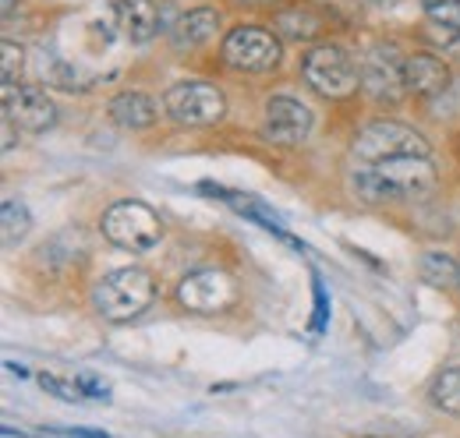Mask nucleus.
Masks as SVG:
<instances>
[{
	"label": "nucleus",
	"mask_w": 460,
	"mask_h": 438,
	"mask_svg": "<svg viewBox=\"0 0 460 438\" xmlns=\"http://www.w3.org/2000/svg\"><path fill=\"white\" fill-rule=\"evenodd\" d=\"M326 319H330V304H326V290H323V283H319V276H315V322H312V328L323 332V328H326Z\"/></svg>",
	"instance_id": "25"
},
{
	"label": "nucleus",
	"mask_w": 460,
	"mask_h": 438,
	"mask_svg": "<svg viewBox=\"0 0 460 438\" xmlns=\"http://www.w3.org/2000/svg\"><path fill=\"white\" fill-rule=\"evenodd\" d=\"M237 4H255V7H262V4H277V0H237Z\"/></svg>",
	"instance_id": "28"
},
{
	"label": "nucleus",
	"mask_w": 460,
	"mask_h": 438,
	"mask_svg": "<svg viewBox=\"0 0 460 438\" xmlns=\"http://www.w3.org/2000/svg\"><path fill=\"white\" fill-rule=\"evenodd\" d=\"M177 301L184 311L195 315H220L237 301V286L227 273L220 269H199V273L184 276L177 283Z\"/></svg>",
	"instance_id": "8"
},
{
	"label": "nucleus",
	"mask_w": 460,
	"mask_h": 438,
	"mask_svg": "<svg viewBox=\"0 0 460 438\" xmlns=\"http://www.w3.org/2000/svg\"><path fill=\"white\" fill-rule=\"evenodd\" d=\"M107 113H111V120H114L117 127H124V131H146V127L156 124L160 107L146 92H120V96L111 100Z\"/></svg>",
	"instance_id": "15"
},
{
	"label": "nucleus",
	"mask_w": 460,
	"mask_h": 438,
	"mask_svg": "<svg viewBox=\"0 0 460 438\" xmlns=\"http://www.w3.org/2000/svg\"><path fill=\"white\" fill-rule=\"evenodd\" d=\"M0 226H4V248H14V244H22L29 237L32 216H29V209H25L22 198H4V206H0Z\"/></svg>",
	"instance_id": "18"
},
{
	"label": "nucleus",
	"mask_w": 460,
	"mask_h": 438,
	"mask_svg": "<svg viewBox=\"0 0 460 438\" xmlns=\"http://www.w3.org/2000/svg\"><path fill=\"white\" fill-rule=\"evenodd\" d=\"M273 25H277V32L284 39H290V43H308V39L323 36L326 18L315 7H308V4H288L284 11H277Z\"/></svg>",
	"instance_id": "16"
},
{
	"label": "nucleus",
	"mask_w": 460,
	"mask_h": 438,
	"mask_svg": "<svg viewBox=\"0 0 460 438\" xmlns=\"http://www.w3.org/2000/svg\"><path fill=\"white\" fill-rule=\"evenodd\" d=\"M114 18H117L120 36H124L128 43H135V47L156 39L160 29H164V14H160L156 0H117Z\"/></svg>",
	"instance_id": "11"
},
{
	"label": "nucleus",
	"mask_w": 460,
	"mask_h": 438,
	"mask_svg": "<svg viewBox=\"0 0 460 438\" xmlns=\"http://www.w3.org/2000/svg\"><path fill=\"white\" fill-rule=\"evenodd\" d=\"M47 438H111L103 435V432H82V428H75V432H43Z\"/></svg>",
	"instance_id": "26"
},
{
	"label": "nucleus",
	"mask_w": 460,
	"mask_h": 438,
	"mask_svg": "<svg viewBox=\"0 0 460 438\" xmlns=\"http://www.w3.org/2000/svg\"><path fill=\"white\" fill-rule=\"evenodd\" d=\"M350 153L361 160V163H386V160H407V156H429V142L421 131L397 124V120H376L368 127L358 131Z\"/></svg>",
	"instance_id": "3"
},
{
	"label": "nucleus",
	"mask_w": 460,
	"mask_h": 438,
	"mask_svg": "<svg viewBox=\"0 0 460 438\" xmlns=\"http://www.w3.org/2000/svg\"><path fill=\"white\" fill-rule=\"evenodd\" d=\"M4 117L29 135H43L58 124V107L40 85H11L4 89Z\"/></svg>",
	"instance_id": "9"
},
{
	"label": "nucleus",
	"mask_w": 460,
	"mask_h": 438,
	"mask_svg": "<svg viewBox=\"0 0 460 438\" xmlns=\"http://www.w3.org/2000/svg\"><path fill=\"white\" fill-rule=\"evenodd\" d=\"M421 11L429 14V22L436 29L460 39V0H421Z\"/></svg>",
	"instance_id": "19"
},
{
	"label": "nucleus",
	"mask_w": 460,
	"mask_h": 438,
	"mask_svg": "<svg viewBox=\"0 0 460 438\" xmlns=\"http://www.w3.org/2000/svg\"><path fill=\"white\" fill-rule=\"evenodd\" d=\"M206 191H213L224 206H230L234 213H241V216H248V219H255L262 230H270V233H280L284 241H290L288 237V230H284V219L277 216V213H270L259 198H252V195H241V191H227V188H206Z\"/></svg>",
	"instance_id": "17"
},
{
	"label": "nucleus",
	"mask_w": 460,
	"mask_h": 438,
	"mask_svg": "<svg viewBox=\"0 0 460 438\" xmlns=\"http://www.w3.org/2000/svg\"><path fill=\"white\" fill-rule=\"evenodd\" d=\"M361 89L376 100H397L403 89V64H394L390 57L372 54L365 60V71H361Z\"/></svg>",
	"instance_id": "14"
},
{
	"label": "nucleus",
	"mask_w": 460,
	"mask_h": 438,
	"mask_svg": "<svg viewBox=\"0 0 460 438\" xmlns=\"http://www.w3.org/2000/svg\"><path fill=\"white\" fill-rule=\"evenodd\" d=\"M224 60H227L234 71H244V74H266L280 64L284 47L273 32L259 29V25H237L230 29L227 39H224Z\"/></svg>",
	"instance_id": "7"
},
{
	"label": "nucleus",
	"mask_w": 460,
	"mask_h": 438,
	"mask_svg": "<svg viewBox=\"0 0 460 438\" xmlns=\"http://www.w3.org/2000/svg\"><path fill=\"white\" fill-rule=\"evenodd\" d=\"M0 11H4V18H7V14L14 11V0H4V4H0Z\"/></svg>",
	"instance_id": "27"
},
{
	"label": "nucleus",
	"mask_w": 460,
	"mask_h": 438,
	"mask_svg": "<svg viewBox=\"0 0 460 438\" xmlns=\"http://www.w3.org/2000/svg\"><path fill=\"white\" fill-rule=\"evenodd\" d=\"M75 382L82 385V392H85V399H100V403H111V385L100 382L96 375H78Z\"/></svg>",
	"instance_id": "24"
},
{
	"label": "nucleus",
	"mask_w": 460,
	"mask_h": 438,
	"mask_svg": "<svg viewBox=\"0 0 460 438\" xmlns=\"http://www.w3.org/2000/svg\"><path fill=\"white\" fill-rule=\"evenodd\" d=\"M0 82H4V89H11L14 82H18V74H22V64H25V57H22V47H14V43H7L4 39V47H0Z\"/></svg>",
	"instance_id": "22"
},
{
	"label": "nucleus",
	"mask_w": 460,
	"mask_h": 438,
	"mask_svg": "<svg viewBox=\"0 0 460 438\" xmlns=\"http://www.w3.org/2000/svg\"><path fill=\"white\" fill-rule=\"evenodd\" d=\"M457 273H460V262H454V258L443 255V251H429V255L421 258V276H425V283H432V286H450V283H457Z\"/></svg>",
	"instance_id": "20"
},
{
	"label": "nucleus",
	"mask_w": 460,
	"mask_h": 438,
	"mask_svg": "<svg viewBox=\"0 0 460 438\" xmlns=\"http://www.w3.org/2000/svg\"><path fill=\"white\" fill-rule=\"evenodd\" d=\"M40 385H43L47 392H54L58 399H64V403H82V399H85L82 385L75 382V379H58V375H40Z\"/></svg>",
	"instance_id": "23"
},
{
	"label": "nucleus",
	"mask_w": 460,
	"mask_h": 438,
	"mask_svg": "<svg viewBox=\"0 0 460 438\" xmlns=\"http://www.w3.org/2000/svg\"><path fill=\"white\" fill-rule=\"evenodd\" d=\"M432 403L447 414H457L460 417V368L443 372L436 382H432Z\"/></svg>",
	"instance_id": "21"
},
{
	"label": "nucleus",
	"mask_w": 460,
	"mask_h": 438,
	"mask_svg": "<svg viewBox=\"0 0 460 438\" xmlns=\"http://www.w3.org/2000/svg\"><path fill=\"white\" fill-rule=\"evenodd\" d=\"M164 110L171 120L184 124V127H209V124L224 120L227 100L209 82H177L164 96Z\"/></svg>",
	"instance_id": "6"
},
{
	"label": "nucleus",
	"mask_w": 460,
	"mask_h": 438,
	"mask_svg": "<svg viewBox=\"0 0 460 438\" xmlns=\"http://www.w3.org/2000/svg\"><path fill=\"white\" fill-rule=\"evenodd\" d=\"M156 297V283L142 266H124L107 273L96 290H93V304L107 322H131L135 315H142Z\"/></svg>",
	"instance_id": "2"
},
{
	"label": "nucleus",
	"mask_w": 460,
	"mask_h": 438,
	"mask_svg": "<svg viewBox=\"0 0 460 438\" xmlns=\"http://www.w3.org/2000/svg\"><path fill=\"white\" fill-rule=\"evenodd\" d=\"M457 286H460V273H457Z\"/></svg>",
	"instance_id": "29"
},
{
	"label": "nucleus",
	"mask_w": 460,
	"mask_h": 438,
	"mask_svg": "<svg viewBox=\"0 0 460 438\" xmlns=\"http://www.w3.org/2000/svg\"><path fill=\"white\" fill-rule=\"evenodd\" d=\"M403 89L411 96H421V100H432L439 92L450 89V67L447 60L432 54H411L403 60Z\"/></svg>",
	"instance_id": "12"
},
{
	"label": "nucleus",
	"mask_w": 460,
	"mask_h": 438,
	"mask_svg": "<svg viewBox=\"0 0 460 438\" xmlns=\"http://www.w3.org/2000/svg\"><path fill=\"white\" fill-rule=\"evenodd\" d=\"M312 124H315V117L301 100L273 96L266 103V117H262V138L273 145H301L312 135Z\"/></svg>",
	"instance_id": "10"
},
{
	"label": "nucleus",
	"mask_w": 460,
	"mask_h": 438,
	"mask_svg": "<svg viewBox=\"0 0 460 438\" xmlns=\"http://www.w3.org/2000/svg\"><path fill=\"white\" fill-rule=\"evenodd\" d=\"M103 237L124 251L142 255V251H153L160 244L164 223L146 202H114L103 213Z\"/></svg>",
	"instance_id": "4"
},
{
	"label": "nucleus",
	"mask_w": 460,
	"mask_h": 438,
	"mask_svg": "<svg viewBox=\"0 0 460 438\" xmlns=\"http://www.w3.org/2000/svg\"><path fill=\"white\" fill-rule=\"evenodd\" d=\"M220 29V11L213 7H195L188 14H181L171 29L173 50H199L202 43H209Z\"/></svg>",
	"instance_id": "13"
},
{
	"label": "nucleus",
	"mask_w": 460,
	"mask_h": 438,
	"mask_svg": "<svg viewBox=\"0 0 460 438\" xmlns=\"http://www.w3.org/2000/svg\"><path fill=\"white\" fill-rule=\"evenodd\" d=\"M436 188V170L429 156H407V160H386L358 170L350 177V191L361 202H403L421 198Z\"/></svg>",
	"instance_id": "1"
},
{
	"label": "nucleus",
	"mask_w": 460,
	"mask_h": 438,
	"mask_svg": "<svg viewBox=\"0 0 460 438\" xmlns=\"http://www.w3.org/2000/svg\"><path fill=\"white\" fill-rule=\"evenodd\" d=\"M301 78L326 100H344L361 85V74L354 67V60L341 47H312L308 54L301 57Z\"/></svg>",
	"instance_id": "5"
}]
</instances>
